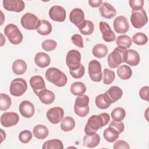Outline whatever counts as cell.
<instances>
[{
  "label": "cell",
  "instance_id": "obj_37",
  "mask_svg": "<svg viewBox=\"0 0 149 149\" xmlns=\"http://www.w3.org/2000/svg\"><path fill=\"white\" fill-rule=\"evenodd\" d=\"M116 43L118 47H120L127 49L131 46L132 40L131 38L127 35H122L117 37Z\"/></svg>",
  "mask_w": 149,
  "mask_h": 149
},
{
  "label": "cell",
  "instance_id": "obj_12",
  "mask_svg": "<svg viewBox=\"0 0 149 149\" xmlns=\"http://www.w3.org/2000/svg\"><path fill=\"white\" fill-rule=\"evenodd\" d=\"M64 115L63 109L59 107H54L48 110L47 112V118L48 120L53 123H58L62 119Z\"/></svg>",
  "mask_w": 149,
  "mask_h": 149
},
{
  "label": "cell",
  "instance_id": "obj_38",
  "mask_svg": "<svg viewBox=\"0 0 149 149\" xmlns=\"http://www.w3.org/2000/svg\"><path fill=\"white\" fill-rule=\"evenodd\" d=\"M111 115L113 120L121 122L126 116V112L123 108L121 107H116L112 110Z\"/></svg>",
  "mask_w": 149,
  "mask_h": 149
},
{
  "label": "cell",
  "instance_id": "obj_42",
  "mask_svg": "<svg viewBox=\"0 0 149 149\" xmlns=\"http://www.w3.org/2000/svg\"><path fill=\"white\" fill-rule=\"evenodd\" d=\"M42 48L45 51H51L54 50L57 46L56 42L54 40H46L42 42Z\"/></svg>",
  "mask_w": 149,
  "mask_h": 149
},
{
  "label": "cell",
  "instance_id": "obj_9",
  "mask_svg": "<svg viewBox=\"0 0 149 149\" xmlns=\"http://www.w3.org/2000/svg\"><path fill=\"white\" fill-rule=\"evenodd\" d=\"M81 54L76 49H72L66 54V63L69 70H73L77 69L80 66Z\"/></svg>",
  "mask_w": 149,
  "mask_h": 149
},
{
  "label": "cell",
  "instance_id": "obj_33",
  "mask_svg": "<svg viewBox=\"0 0 149 149\" xmlns=\"http://www.w3.org/2000/svg\"><path fill=\"white\" fill-rule=\"evenodd\" d=\"M36 31L38 34L42 36H47L51 33L52 26L48 20H41L40 24Z\"/></svg>",
  "mask_w": 149,
  "mask_h": 149
},
{
  "label": "cell",
  "instance_id": "obj_39",
  "mask_svg": "<svg viewBox=\"0 0 149 149\" xmlns=\"http://www.w3.org/2000/svg\"><path fill=\"white\" fill-rule=\"evenodd\" d=\"M11 98L10 97L3 93L0 94V110L6 111L11 106Z\"/></svg>",
  "mask_w": 149,
  "mask_h": 149
},
{
  "label": "cell",
  "instance_id": "obj_45",
  "mask_svg": "<svg viewBox=\"0 0 149 149\" xmlns=\"http://www.w3.org/2000/svg\"><path fill=\"white\" fill-rule=\"evenodd\" d=\"M144 3L143 0H130L129 1V6L132 9V10H139L143 9Z\"/></svg>",
  "mask_w": 149,
  "mask_h": 149
},
{
  "label": "cell",
  "instance_id": "obj_24",
  "mask_svg": "<svg viewBox=\"0 0 149 149\" xmlns=\"http://www.w3.org/2000/svg\"><path fill=\"white\" fill-rule=\"evenodd\" d=\"M41 102L44 104H52L55 98V94L47 88L41 90L37 95Z\"/></svg>",
  "mask_w": 149,
  "mask_h": 149
},
{
  "label": "cell",
  "instance_id": "obj_25",
  "mask_svg": "<svg viewBox=\"0 0 149 149\" xmlns=\"http://www.w3.org/2000/svg\"><path fill=\"white\" fill-rule=\"evenodd\" d=\"M100 142V137L98 134H86L83 138V144L88 148H94L97 147Z\"/></svg>",
  "mask_w": 149,
  "mask_h": 149
},
{
  "label": "cell",
  "instance_id": "obj_16",
  "mask_svg": "<svg viewBox=\"0 0 149 149\" xmlns=\"http://www.w3.org/2000/svg\"><path fill=\"white\" fill-rule=\"evenodd\" d=\"M100 30L102 33V38L106 42H112L115 40V34L111 30L109 25L105 22H100Z\"/></svg>",
  "mask_w": 149,
  "mask_h": 149
},
{
  "label": "cell",
  "instance_id": "obj_41",
  "mask_svg": "<svg viewBox=\"0 0 149 149\" xmlns=\"http://www.w3.org/2000/svg\"><path fill=\"white\" fill-rule=\"evenodd\" d=\"M132 40L136 45H144L147 42L148 37L143 33H137L133 35Z\"/></svg>",
  "mask_w": 149,
  "mask_h": 149
},
{
  "label": "cell",
  "instance_id": "obj_2",
  "mask_svg": "<svg viewBox=\"0 0 149 149\" xmlns=\"http://www.w3.org/2000/svg\"><path fill=\"white\" fill-rule=\"evenodd\" d=\"M45 78L49 82L52 83L57 87L65 86L68 81L66 75L56 68H50L45 72Z\"/></svg>",
  "mask_w": 149,
  "mask_h": 149
},
{
  "label": "cell",
  "instance_id": "obj_20",
  "mask_svg": "<svg viewBox=\"0 0 149 149\" xmlns=\"http://www.w3.org/2000/svg\"><path fill=\"white\" fill-rule=\"evenodd\" d=\"M140 61V58L139 54L136 51L132 49L126 51L124 56V62L134 66H137L139 63Z\"/></svg>",
  "mask_w": 149,
  "mask_h": 149
},
{
  "label": "cell",
  "instance_id": "obj_21",
  "mask_svg": "<svg viewBox=\"0 0 149 149\" xmlns=\"http://www.w3.org/2000/svg\"><path fill=\"white\" fill-rule=\"evenodd\" d=\"M99 12L101 16L106 19H112L116 14L115 8L108 2H103L99 8Z\"/></svg>",
  "mask_w": 149,
  "mask_h": 149
},
{
  "label": "cell",
  "instance_id": "obj_17",
  "mask_svg": "<svg viewBox=\"0 0 149 149\" xmlns=\"http://www.w3.org/2000/svg\"><path fill=\"white\" fill-rule=\"evenodd\" d=\"M19 111L23 117L30 118L34 114L35 107L31 102L27 100L23 101L19 105Z\"/></svg>",
  "mask_w": 149,
  "mask_h": 149
},
{
  "label": "cell",
  "instance_id": "obj_50",
  "mask_svg": "<svg viewBox=\"0 0 149 149\" xmlns=\"http://www.w3.org/2000/svg\"><path fill=\"white\" fill-rule=\"evenodd\" d=\"M102 3L101 0H89L88 3L93 8H97L100 6Z\"/></svg>",
  "mask_w": 149,
  "mask_h": 149
},
{
  "label": "cell",
  "instance_id": "obj_47",
  "mask_svg": "<svg viewBox=\"0 0 149 149\" xmlns=\"http://www.w3.org/2000/svg\"><path fill=\"white\" fill-rule=\"evenodd\" d=\"M109 127H112L113 129H115L116 130H117L119 133H121L123 132L124 129H125V126L124 123L121 121V122H116L115 120H112L110 122L109 125Z\"/></svg>",
  "mask_w": 149,
  "mask_h": 149
},
{
  "label": "cell",
  "instance_id": "obj_27",
  "mask_svg": "<svg viewBox=\"0 0 149 149\" xmlns=\"http://www.w3.org/2000/svg\"><path fill=\"white\" fill-rule=\"evenodd\" d=\"M33 133L34 137L38 139H45L49 134L48 129L43 125H37L34 126Z\"/></svg>",
  "mask_w": 149,
  "mask_h": 149
},
{
  "label": "cell",
  "instance_id": "obj_40",
  "mask_svg": "<svg viewBox=\"0 0 149 149\" xmlns=\"http://www.w3.org/2000/svg\"><path fill=\"white\" fill-rule=\"evenodd\" d=\"M115 78V72L109 69L105 68L103 71V83L105 84H110L112 83Z\"/></svg>",
  "mask_w": 149,
  "mask_h": 149
},
{
  "label": "cell",
  "instance_id": "obj_1",
  "mask_svg": "<svg viewBox=\"0 0 149 149\" xmlns=\"http://www.w3.org/2000/svg\"><path fill=\"white\" fill-rule=\"evenodd\" d=\"M110 120L109 115L107 113H101L99 115L91 116L86 124L84 132L86 134H93L102 127L106 126Z\"/></svg>",
  "mask_w": 149,
  "mask_h": 149
},
{
  "label": "cell",
  "instance_id": "obj_5",
  "mask_svg": "<svg viewBox=\"0 0 149 149\" xmlns=\"http://www.w3.org/2000/svg\"><path fill=\"white\" fill-rule=\"evenodd\" d=\"M4 33L11 44L17 45L22 42L23 34L15 24L6 25L4 29Z\"/></svg>",
  "mask_w": 149,
  "mask_h": 149
},
{
  "label": "cell",
  "instance_id": "obj_34",
  "mask_svg": "<svg viewBox=\"0 0 149 149\" xmlns=\"http://www.w3.org/2000/svg\"><path fill=\"white\" fill-rule=\"evenodd\" d=\"M78 29L82 34L86 36L90 35L93 33L94 26L91 21L85 20V21L79 27H78Z\"/></svg>",
  "mask_w": 149,
  "mask_h": 149
},
{
  "label": "cell",
  "instance_id": "obj_46",
  "mask_svg": "<svg viewBox=\"0 0 149 149\" xmlns=\"http://www.w3.org/2000/svg\"><path fill=\"white\" fill-rule=\"evenodd\" d=\"M71 40L73 44L79 48H83V40L81 35L78 34L73 35L71 37Z\"/></svg>",
  "mask_w": 149,
  "mask_h": 149
},
{
  "label": "cell",
  "instance_id": "obj_29",
  "mask_svg": "<svg viewBox=\"0 0 149 149\" xmlns=\"http://www.w3.org/2000/svg\"><path fill=\"white\" fill-rule=\"evenodd\" d=\"M75 121L74 119L70 116H66L63 118L61 122V129L64 132H69L72 130L75 127Z\"/></svg>",
  "mask_w": 149,
  "mask_h": 149
},
{
  "label": "cell",
  "instance_id": "obj_15",
  "mask_svg": "<svg viewBox=\"0 0 149 149\" xmlns=\"http://www.w3.org/2000/svg\"><path fill=\"white\" fill-rule=\"evenodd\" d=\"M3 6L6 10L20 12L25 8V3L21 0H3Z\"/></svg>",
  "mask_w": 149,
  "mask_h": 149
},
{
  "label": "cell",
  "instance_id": "obj_14",
  "mask_svg": "<svg viewBox=\"0 0 149 149\" xmlns=\"http://www.w3.org/2000/svg\"><path fill=\"white\" fill-rule=\"evenodd\" d=\"M49 16L54 21L62 22L66 19L65 9L61 6L54 5L49 10Z\"/></svg>",
  "mask_w": 149,
  "mask_h": 149
},
{
  "label": "cell",
  "instance_id": "obj_49",
  "mask_svg": "<svg viewBox=\"0 0 149 149\" xmlns=\"http://www.w3.org/2000/svg\"><path fill=\"white\" fill-rule=\"evenodd\" d=\"M113 149L118 148H127L129 149L130 147L129 144L123 140H118L113 144Z\"/></svg>",
  "mask_w": 149,
  "mask_h": 149
},
{
  "label": "cell",
  "instance_id": "obj_13",
  "mask_svg": "<svg viewBox=\"0 0 149 149\" xmlns=\"http://www.w3.org/2000/svg\"><path fill=\"white\" fill-rule=\"evenodd\" d=\"M19 120V116L14 112H4L1 116V123L5 127L16 125Z\"/></svg>",
  "mask_w": 149,
  "mask_h": 149
},
{
  "label": "cell",
  "instance_id": "obj_43",
  "mask_svg": "<svg viewBox=\"0 0 149 149\" xmlns=\"http://www.w3.org/2000/svg\"><path fill=\"white\" fill-rule=\"evenodd\" d=\"M32 139V133L30 130H24L21 132L19 135V139L22 143L26 144Z\"/></svg>",
  "mask_w": 149,
  "mask_h": 149
},
{
  "label": "cell",
  "instance_id": "obj_11",
  "mask_svg": "<svg viewBox=\"0 0 149 149\" xmlns=\"http://www.w3.org/2000/svg\"><path fill=\"white\" fill-rule=\"evenodd\" d=\"M113 26L115 31L118 34H125L129 29L128 20L124 16H117L113 20Z\"/></svg>",
  "mask_w": 149,
  "mask_h": 149
},
{
  "label": "cell",
  "instance_id": "obj_36",
  "mask_svg": "<svg viewBox=\"0 0 149 149\" xmlns=\"http://www.w3.org/2000/svg\"><path fill=\"white\" fill-rule=\"evenodd\" d=\"M43 149H63L62 142L59 139H52L46 141L42 145Z\"/></svg>",
  "mask_w": 149,
  "mask_h": 149
},
{
  "label": "cell",
  "instance_id": "obj_4",
  "mask_svg": "<svg viewBox=\"0 0 149 149\" xmlns=\"http://www.w3.org/2000/svg\"><path fill=\"white\" fill-rule=\"evenodd\" d=\"M89 98L87 95L81 94L78 95L75 100L74 111L80 117H85L89 112Z\"/></svg>",
  "mask_w": 149,
  "mask_h": 149
},
{
  "label": "cell",
  "instance_id": "obj_7",
  "mask_svg": "<svg viewBox=\"0 0 149 149\" xmlns=\"http://www.w3.org/2000/svg\"><path fill=\"white\" fill-rule=\"evenodd\" d=\"M130 22L133 26L136 29H141L148 22V17L145 10L143 8L139 10H132Z\"/></svg>",
  "mask_w": 149,
  "mask_h": 149
},
{
  "label": "cell",
  "instance_id": "obj_48",
  "mask_svg": "<svg viewBox=\"0 0 149 149\" xmlns=\"http://www.w3.org/2000/svg\"><path fill=\"white\" fill-rule=\"evenodd\" d=\"M148 86L143 87L139 91V95L140 98L145 101H148Z\"/></svg>",
  "mask_w": 149,
  "mask_h": 149
},
{
  "label": "cell",
  "instance_id": "obj_32",
  "mask_svg": "<svg viewBox=\"0 0 149 149\" xmlns=\"http://www.w3.org/2000/svg\"><path fill=\"white\" fill-rule=\"evenodd\" d=\"M117 74L121 79L127 80L131 77L132 75V70L129 66L123 65L118 68Z\"/></svg>",
  "mask_w": 149,
  "mask_h": 149
},
{
  "label": "cell",
  "instance_id": "obj_10",
  "mask_svg": "<svg viewBox=\"0 0 149 149\" xmlns=\"http://www.w3.org/2000/svg\"><path fill=\"white\" fill-rule=\"evenodd\" d=\"M88 74L92 81L95 82L101 81L102 78L101 65L98 61L93 59L89 62Z\"/></svg>",
  "mask_w": 149,
  "mask_h": 149
},
{
  "label": "cell",
  "instance_id": "obj_6",
  "mask_svg": "<svg viewBox=\"0 0 149 149\" xmlns=\"http://www.w3.org/2000/svg\"><path fill=\"white\" fill-rule=\"evenodd\" d=\"M41 20L39 18L32 13H26L20 19L22 26L27 30H37L40 24Z\"/></svg>",
  "mask_w": 149,
  "mask_h": 149
},
{
  "label": "cell",
  "instance_id": "obj_18",
  "mask_svg": "<svg viewBox=\"0 0 149 149\" xmlns=\"http://www.w3.org/2000/svg\"><path fill=\"white\" fill-rule=\"evenodd\" d=\"M69 20L77 27H79L84 21V13L80 8L73 9L69 14Z\"/></svg>",
  "mask_w": 149,
  "mask_h": 149
},
{
  "label": "cell",
  "instance_id": "obj_44",
  "mask_svg": "<svg viewBox=\"0 0 149 149\" xmlns=\"http://www.w3.org/2000/svg\"><path fill=\"white\" fill-rule=\"evenodd\" d=\"M70 75L74 79H80L83 76L85 73V69L84 66L81 63L79 68L75 70H69Z\"/></svg>",
  "mask_w": 149,
  "mask_h": 149
},
{
  "label": "cell",
  "instance_id": "obj_22",
  "mask_svg": "<svg viewBox=\"0 0 149 149\" xmlns=\"http://www.w3.org/2000/svg\"><path fill=\"white\" fill-rule=\"evenodd\" d=\"M109 102L112 104L119 100L122 96V89L118 86H112L104 93Z\"/></svg>",
  "mask_w": 149,
  "mask_h": 149
},
{
  "label": "cell",
  "instance_id": "obj_8",
  "mask_svg": "<svg viewBox=\"0 0 149 149\" xmlns=\"http://www.w3.org/2000/svg\"><path fill=\"white\" fill-rule=\"evenodd\" d=\"M27 89L26 81L22 78H16L13 80L10 85V93L15 97L22 95Z\"/></svg>",
  "mask_w": 149,
  "mask_h": 149
},
{
  "label": "cell",
  "instance_id": "obj_23",
  "mask_svg": "<svg viewBox=\"0 0 149 149\" xmlns=\"http://www.w3.org/2000/svg\"><path fill=\"white\" fill-rule=\"evenodd\" d=\"M34 62L38 66L44 68L49 65L51 58L50 56L45 52H38L34 57Z\"/></svg>",
  "mask_w": 149,
  "mask_h": 149
},
{
  "label": "cell",
  "instance_id": "obj_3",
  "mask_svg": "<svg viewBox=\"0 0 149 149\" xmlns=\"http://www.w3.org/2000/svg\"><path fill=\"white\" fill-rule=\"evenodd\" d=\"M127 49L125 48L117 47L108 56L107 61L109 68L114 69L124 62V56Z\"/></svg>",
  "mask_w": 149,
  "mask_h": 149
},
{
  "label": "cell",
  "instance_id": "obj_19",
  "mask_svg": "<svg viewBox=\"0 0 149 149\" xmlns=\"http://www.w3.org/2000/svg\"><path fill=\"white\" fill-rule=\"evenodd\" d=\"M30 84L36 95L41 90L46 88L45 83L43 78L38 75L33 76L30 78Z\"/></svg>",
  "mask_w": 149,
  "mask_h": 149
},
{
  "label": "cell",
  "instance_id": "obj_28",
  "mask_svg": "<svg viewBox=\"0 0 149 149\" xmlns=\"http://www.w3.org/2000/svg\"><path fill=\"white\" fill-rule=\"evenodd\" d=\"M104 139L109 143L115 141L119 136V132L112 127H108L104 130L103 133Z\"/></svg>",
  "mask_w": 149,
  "mask_h": 149
},
{
  "label": "cell",
  "instance_id": "obj_31",
  "mask_svg": "<svg viewBox=\"0 0 149 149\" xmlns=\"http://www.w3.org/2000/svg\"><path fill=\"white\" fill-rule=\"evenodd\" d=\"M95 102L96 106L102 109L108 108L111 104L105 93L98 95L95 98Z\"/></svg>",
  "mask_w": 149,
  "mask_h": 149
},
{
  "label": "cell",
  "instance_id": "obj_26",
  "mask_svg": "<svg viewBox=\"0 0 149 149\" xmlns=\"http://www.w3.org/2000/svg\"><path fill=\"white\" fill-rule=\"evenodd\" d=\"M27 66L26 62L21 59H18L15 60L12 64V71L17 75H21L24 74L26 70Z\"/></svg>",
  "mask_w": 149,
  "mask_h": 149
},
{
  "label": "cell",
  "instance_id": "obj_30",
  "mask_svg": "<svg viewBox=\"0 0 149 149\" xmlns=\"http://www.w3.org/2000/svg\"><path fill=\"white\" fill-rule=\"evenodd\" d=\"M92 53L93 55L96 58H104L108 54V48L103 44H98L93 47Z\"/></svg>",
  "mask_w": 149,
  "mask_h": 149
},
{
  "label": "cell",
  "instance_id": "obj_35",
  "mask_svg": "<svg viewBox=\"0 0 149 149\" xmlns=\"http://www.w3.org/2000/svg\"><path fill=\"white\" fill-rule=\"evenodd\" d=\"M86 87L84 83L80 81H76L72 84L70 86V91L74 95H80L85 93Z\"/></svg>",
  "mask_w": 149,
  "mask_h": 149
}]
</instances>
